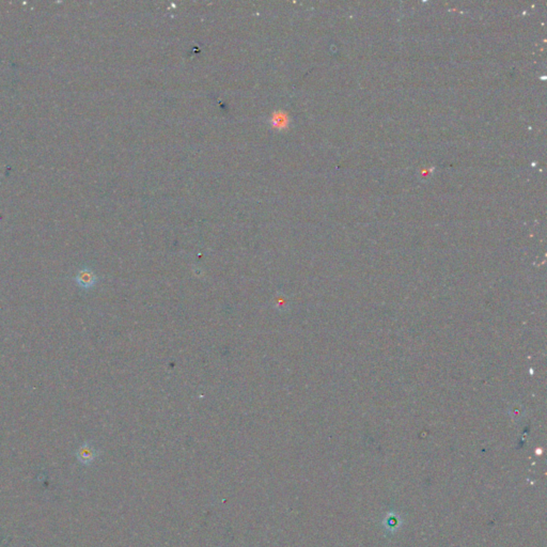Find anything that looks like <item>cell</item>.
Here are the masks:
<instances>
[{
  "mask_svg": "<svg viewBox=\"0 0 547 547\" xmlns=\"http://www.w3.org/2000/svg\"><path fill=\"white\" fill-rule=\"evenodd\" d=\"M76 282L82 289H91V287H93L96 284L97 276L93 271L90 270V268H81L77 273Z\"/></svg>",
  "mask_w": 547,
  "mask_h": 547,
  "instance_id": "1",
  "label": "cell"
},
{
  "mask_svg": "<svg viewBox=\"0 0 547 547\" xmlns=\"http://www.w3.org/2000/svg\"><path fill=\"white\" fill-rule=\"evenodd\" d=\"M272 122L276 127H283L287 124V118L283 113H276L272 119Z\"/></svg>",
  "mask_w": 547,
  "mask_h": 547,
  "instance_id": "3",
  "label": "cell"
},
{
  "mask_svg": "<svg viewBox=\"0 0 547 547\" xmlns=\"http://www.w3.org/2000/svg\"><path fill=\"white\" fill-rule=\"evenodd\" d=\"M95 456L96 453L94 448L90 446L88 442L83 443L77 451V458L82 464H89V463L95 459Z\"/></svg>",
  "mask_w": 547,
  "mask_h": 547,
  "instance_id": "2",
  "label": "cell"
},
{
  "mask_svg": "<svg viewBox=\"0 0 547 547\" xmlns=\"http://www.w3.org/2000/svg\"><path fill=\"white\" fill-rule=\"evenodd\" d=\"M275 306H276V308H277L278 310H281V311H282V309L285 307L284 301L282 300V296H281L280 293H279V294H277V296H276Z\"/></svg>",
  "mask_w": 547,
  "mask_h": 547,
  "instance_id": "4",
  "label": "cell"
}]
</instances>
